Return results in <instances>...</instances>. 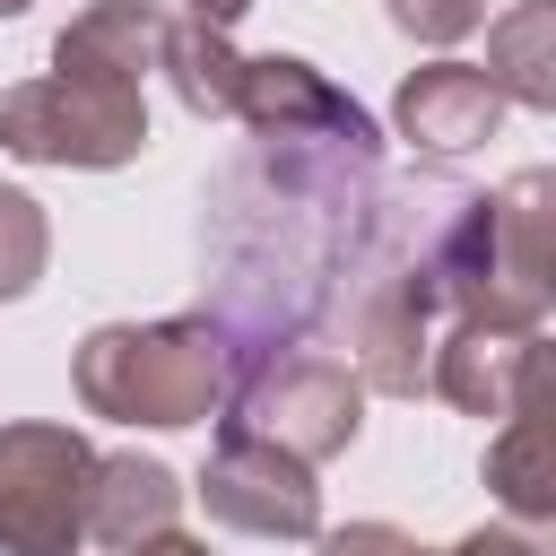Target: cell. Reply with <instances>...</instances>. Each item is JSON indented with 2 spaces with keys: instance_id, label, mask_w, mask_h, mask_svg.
Wrapping results in <instances>:
<instances>
[{
  "instance_id": "1",
  "label": "cell",
  "mask_w": 556,
  "mask_h": 556,
  "mask_svg": "<svg viewBox=\"0 0 556 556\" xmlns=\"http://www.w3.org/2000/svg\"><path fill=\"white\" fill-rule=\"evenodd\" d=\"M87 417L113 426H200L217 400H235V348L208 313H165V321H104L87 330L70 365Z\"/></svg>"
},
{
  "instance_id": "2",
  "label": "cell",
  "mask_w": 556,
  "mask_h": 556,
  "mask_svg": "<svg viewBox=\"0 0 556 556\" xmlns=\"http://www.w3.org/2000/svg\"><path fill=\"white\" fill-rule=\"evenodd\" d=\"M148 148V96L122 78H87V70H43L0 87V156L17 165H130Z\"/></svg>"
},
{
  "instance_id": "3",
  "label": "cell",
  "mask_w": 556,
  "mask_h": 556,
  "mask_svg": "<svg viewBox=\"0 0 556 556\" xmlns=\"http://www.w3.org/2000/svg\"><path fill=\"white\" fill-rule=\"evenodd\" d=\"M96 460L78 426H0V556H78Z\"/></svg>"
},
{
  "instance_id": "4",
  "label": "cell",
  "mask_w": 556,
  "mask_h": 556,
  "mask_svg": "<svg viewBox=\"0 0 556 556\" xmlns=\"http://www.w3.org/2000/svg\"><path fill=\"white\" fill-rule=\"evenodd\" d=\"M226 417H243L252 434H269V443H287V452H304V460H330V452H348L356 426H365V374H356L339 348L295 339V348L261 356V365L235 382V408H226Z\"/></svg>"
},
{
  "instance_id": "5",
  "label": "cell",
  "mask_w": 556,
  "mask_h": 556,
  "mask_svg": "<svg viewBox=\"0 0 556 556\" xmlns=\"http://www.w3.org/2000/svg\"><path fill=\"white\" fill-rule=\"evenodd\" d=\"M200 504H208V521H226L243 539H321L313 460L252 434L243 417H217V443L200 460Z\"/></svg>"
},
{
  "instance_id": "6",
  "label": "cell",
  "mask_w": 556,
  "mask_h": 556,
  "mask_svg": "<svg viewBox=\"0 0 556 556\" xmlns=\"http://www.w3.org/2000/svg\"><path fill=\"white\" fill-rule=\"evenodd\" d=\"M547 313H556V165H521L495 182V243H486L478 304L460 321L539 330Z\"/></svg>"
},
{
  "instance_id": "7",
  "label": "cell",
  "mask_w": 556,
  "mask_h": 556,
  "mask_svg": "<svg viewBox=\"0 0 556 556\" xmlns=\"http://www.w3.org/2000/svg\"><path fill=\"white\" fill-rule=\"evenodd\" d=\"M486 495L513 521H556V339L521 348V382L504 400V426L486 434Z\"/></svg>"
},
{
  "instance_id": "8",
  "label": "cell",
  "mask_w": 556,
  "mask_h": 556,
  "mask_svg": "<svg viewBox=\"0 0 556 556\" xmlns=\"http://www.w3.org/2000/svg\"><path fill=\"white\" fill-rule=\"evenodd\" d=\"M235 122H243L252 139H382L374 113H365L348 87H330L313 61H295V52H252V61H243Z\"/></svg>"
},
{
  "instance_id": "9",
  "label": "cell",
  "mask_w": 556,
  "mask_h": 556,
  "mask_svg": "<svg viewBox=\"0 0 556 556\" xmlns=\"http://www.w3.org/2000/svg\"><path fill=\"white\" fill-rule=\"evenodd\" d=\"M400 139L408 148H426V156H460V148H478V139H495V122H504V87L486 78V61H426V70H408V87H400Z\"/></svg>"
},
{
  "instance_id": "10",
  "label": "cell",
  "mask_w": 556,
  "mask_h": 556,
  "mask_svg": "<svg viewBox=\"0 0 556 556\" xmlns=\"http://www.w3.org/2000/svg\"><path fill=\"white\" fill-rule=\"evenodd\" d=\"M165 0H87L61 43H52V70H87V78H122V87H148V70H165Z\"/></svg>"
},
{
  "instance_id": "11",
  "label": "cell",
  "mask_w": 556,
  "mask_h": 556,
  "mask_svg": "<svg viewBox=\"0 0 556 556\" xmlns=\"http://www.w3.org/2000/svg\"><path fill=\"white\" fill-rule=\"evenodd\" d=\"M174 513H182V478L165 460H148V452H104L96 460V504H87V539L96 547L130 556V547L165 539Z\"/></svg>"
},
{
  "instance_id": "12",
  "label": "cell",
  "mask_w": 556,
  "mask_h": 556,
  "mask_svg": "<svg viewBox=\"0 0 556 556\" xmlns=\"http://www.w3.org/2000/svg\"><path fill=\"white\" fill-rule=\"evenodd\" d=\"M539 330H504V321H452L443 339H434V374H426V391H443L452 408H469V417H504V400H513V382H521V348H530Z\"/></svg>"
},
{
  "instance_id": "13",
  "label": "cell",
  "mask_w": 556,
  "mask_h": 556,
  "mask_svg": "<svg viewBox=\"0 0 556 556\" xmlns=\"http://www.w3.org/2000/svg\"><path fill=\"white\" fill-rule=\"evenodd\" d=\"M486 78L504 87V104L556 113V0H513L486 26Z\"/></svg>"
},
{
  "instance_id": "14",
  "label": "cell",
  "mask_w": 556,
  "mask_h": 556,
  "mask_svg": "<svg viewBox=\"0 0 556 556\" xmlns=\"http://www.w3.org/2000/svg\"><path fill=\"white\" fill-rule=\"evenodd\" d=\"M243 61H252V52H235L226 26H208V17H174V35H165V78H174V96H182L200 122H235Z\"/></svg>"
},
{
  "instance_id": "15",
  "label": "cell",
  "mask_w": 556,
  "mask_h": 556,
  "mask_svg": "<svg viewBox=\"0 0 556 556\" xmlns=\"http://www.w3.org/2000/svg\"><path fill=\"white\" fill-rule=\"evenodd\" d=\"M43 261H52V226H43V208H35L17 182H0V304H17V295L43 278Z\"/></svg>"
},
{
  "instance_id": "16",
  "label": "cell",
  "mask_w": 556,
  "mask_h": 556,
  "mask_svg": "<svg viewBox=\"0 0 556 556\" xmlns=\"http://www.w3.org/2000/svg\"><path fill=\"white\" fill-rule=\"evenodd\" d=\"M382 17H391L408 43H460V35H478L486 0H382Z\"/></svg>"
},
{
  "instance_id": "17",
  "label": "cell",
  "mask_w": 556,
  "mask_h": 556,
  "mask_svg": "<svg viewBox=\"0 0 556 556\" xmlns=\"http://www.w3.org/2000/svg\"><path fill=\"white\" fill-rule=\"evenodd\" d=\"M313 556H417V539L400 521H348V530H321Z\"/></svg>"
},
{
  "instance_id": "18",
  "label": "cell",
  "mask_w": 556,
  "mask_h": 556,
  "mask_svg": "<svg viewBox=\"0 0 556 556\" xmlns=\"http://www.w3.org/2000/svg\"><path fill=\"white\" fill-rule=\"evenodd\" d=\"M452 556H556V547H547V539H530V521H513V513H504V521L469 530V539H460Z\"/></svg>"
},
{
  "instance_id": "19",
  "label": "cell",
  "mask_w": 556,
  "mask_h": 556,
  "mask_svg": "<svg viewBox=\"0 0 556 556\" xmlns=\"http://www.w3.org/2000/svg\"><path fill=\"white\" fill-rule=\"evenodd\" d=\"M130 556H208L200 539H182V530H165V539H148V547H130Z\"/></svg>"
},
{
  "instance_id": "20",
  "label": "cell",
  "mask_w": 556,
  "mask_h": 556,
  "mask_svg": "<svg viewBox=\"0 0 556 556\" xmlns=\"http://www.w3.org/2000/svg\"><path fill=\"white\" fill-rule=\"evenodd\" d=\"M182 9H191V17H208V26H235L252 0H182Z\"/></svg>"
},
{
  "instance_id": "21",
  "label": "cell",
  "mask_w": 556,
  "mask_h": 556,
  "mask_svg": "<svg viewBox=\"0 0 556 556\" xmlns=\"http://www.w3.org/2000/svg\"><path fill=\"white\" fill-rule=\"evenodd\" d=\"M26 9H35V0H0V17H26Z\"/></svg>"
},
{
  "instance_id": "22",
  "label": "cell",
  "mask_w": 556,
  "mask_h": 556,
  "mask_svg": "<svg viewBox=\"0 0 556 556\" xmlns=\"http://www.w3.org/2000/svg\"><path fill=\"white\" fill-rule=\"evenodd\" d=\"M417 556H434V547H417ZM443 556H452V547H443Z\"/></svg>"
}]
</instances>
